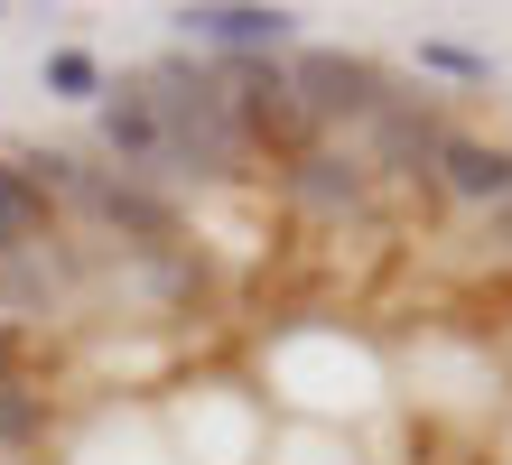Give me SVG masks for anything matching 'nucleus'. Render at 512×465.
<instances>
[{
    "label": "nucleus",
    "mask_w": 512,
    "mask_h": 465,
    "mask_svg": "<svg viewBox=\"0 0 512 465\" xmlns=\"http://www.w3.org/2000/svg\"><path fill=\"white\" fill-rule=\"evenodd\" d=\"M56 224V205H47V186L28 177L19 159H0V261H19V252H38Z\"/></svg>",
    "instance_id": "obj_7"
},
{
    "label": "nucleus",
    "mask_w": 512,
    "mask_h": 465,
    "mask_svg": "<svg viewBox=\"0 0 512 465\" xmlns=\"http://www.w3.org/2000/svg\"><path fill=\"white\" fill-rule=\"evenodd\" d=\"M140 93H149V112H159V131H168V177H233L252 159L224 66H205V56H159V66L140 75Z\"/></svg>",
    "instance_id": "obj_1"
},
{
    "label": "nucleus",
    "mask_w": 512,
    "mask_h": 465,
    "mask_svg": "<svg viewBox=\"0 0 512 465\" xmlns=\"http://www.w3.org/2000/svg\"><path fill=\"white\" fill-rule=\"evenodd\" d=\"M289 93L298 112H308V131H326V121H373L391 103V84L373 56H345V47H298L289 56Z\"/></svg>",
    "instance_id": "obj_2"
},
{
    "label": "nucleus",
    "mask_w": 512,
    "mask_h": 465,
    "mask_svg": "<svg viewBox=\"0 0 512 465\" xmlns=\"http://www.w3.org/2000/svg\"><path fill=\"white\" fill-rule=\"evenodd\" d=\"M177 28H187L196 47H215V56H270V47H289L298 10H261V0H196V10H177Z\"/></svg>",
    "instance_id": "obj_3"
},
{
    "label": "nucleus",
    "mask_w": 512,
    "mask_h": 465,
    "mask_svg": "<svg viewBox=\"0 0 512 465\" xmlns=\"http://www.w3.org/2000/svg\"><path fill=\"white\" fill-rule=\"evenodd\" d=\"M94 121H103V149H112L131 177H168V131H159V112H149L140 84H112Z\"/></svg>",
    "instance_id": "obj_5"
},
{
    "label": "nucleus",
    "mask_w": 512,
    "mask_h": 465,
    "mask_svg": "<svg viewBox=\"0 0 512 465\" xmlns=\"http://www.w3.org/2000/svg\"><path fill=\"white\" fill-rule=\"evenodd\" d=\"M94 214H103L112 233H140V242H168V233H177V214L149 196L140 177H103V186H94Z\"/></svg>",
    "instance_id": "obj_9"
},
{
    "label": "nucleus",
    "mask_w": 512,
    "mask_h": 465,
    "mask_svg": "<svg viewBox=\"0 0 512 465\" xmlns=\"http://www.w3.org/2000/svg\"><path fill=\"white\" fill-rule=\"evenodd\" d=\"M28 438H38V400L0 372V447H28Z\"/></svg>",
    "instance_id": "obj_10"
},
{
    "label": "nucleus",
    "mask_w": 512,
    "mask_h": 465,
    "mask_svg": "<svg viewBox=\"0 0 512 465\" xmlns=\"http://www.w3.org/2000/svg\"><path fill=\"white\" fill-rule=\"evenodd\" d=\"M47 84H56V93H75V103H84V93H94L103 75H94V56H84V47H56V56H47Z\"/></svg>",
    "instance_id": "obj_12"
},
{
    "label": "nucleus",
    "mask_w": 512,
    "mask_h": 465,
    "mask_svg": "<svg viewBox=\"0 0 512 465\" xmlns=\"http://www.w3.org/2000/svg\"><path fill=\"white\" fill-rule=\"evenodd\" d=\"M438 177H447V196H466V205H512V149H494V140H447Z\"/></svg>",
    "instance_id": "obj_6"
},
{
    "label": "nucleus",
    "mask_w": 512,
    "mask_h": 465,
    "mask_svg": "<svg viewBox=\"0 0 512 465\" xmlns=\"http://www.w3.org/2000/svg\"><path fill=\"white\" fill-rule=\"evenodd\" d=\"M289 196L308 214H354V205H364V168L336 159V149H298V159H289Z\"/></svg>",
    "instance_id": "obj_8"
},
{
    "label": "nucleus",
    "mask_w": 512,
    "mask_h": 465,
    "mask_svg": "<svg viewBox=\"0 0 512 465\" xmlns=\"http://www.w3.org/2000/svg\"><path fill=\"white\" fill-rule=\"evenodd\" d=\"M419 66H438V75H457V84H485V75H494V56H475V47H447V38H429V47H419Z\"/></svg>",
    "instance_id": "obj_11"
},
{
    "label": "nucleus",
    "mask_w": 512,
    "mask_h": 465,
    "mask_svg": "<svg viewBox=\"0 0 512 465\" xmlns=\"http://www.w3.org/2000/svg\"><path fill=\"white\" fill-rule=\"evenodd\" d=\"M447 140H457V131H447L429 103H401V93H391V103L373 112V168H391V177L438 168V149H447Z\"/></svg>",
    "instance_id": "obj_4"
}]
</instances>
